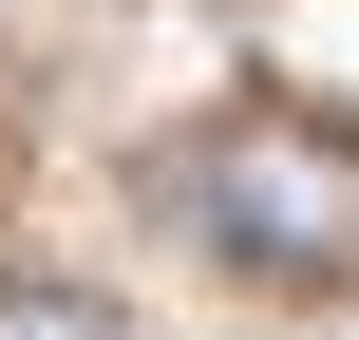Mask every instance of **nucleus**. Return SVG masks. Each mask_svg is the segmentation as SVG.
I'll return each mask as SVG.
<instances>
[{
    "instance_id": "f03ea898",
    "label": "nucleus",
    "mask_w": 359,
    "mask_h": 340,
    "mask_svg": "<svg viewBox=\"0 0 359 340\" xmlns=\"http://www.w3.org/2000/svg\"><path fill=\"white\" fill-rule=\"evenodd\" d=\"M0 340H114V303H76V284H0Z\"/></svg>"
},
{
    "instance_id": "f257e3e1",
    "label": "nucleus",
    "mask_w": 359,
    "mask_h": 340,
    "mask_svg": "<svg viewBox=\"0 0 359 340\" xmlns=\"http://www.w3.org/2000/svg\"><path fill=\"white\" fill-rule=\"evenodd\" d=\"M170 208L227 265H265V284H359V132L341 114H227V132H189Z\"/></svg>"
}]
</instances>
